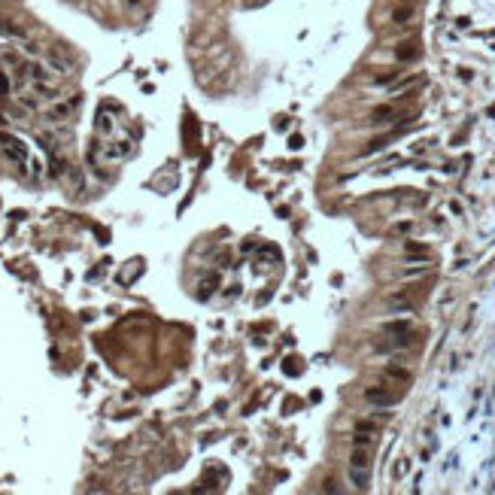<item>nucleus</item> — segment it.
Instances as JSON below:
<instances>
[{"label":"nucleus","instance_id":"nucleus-1","mask_svg":"<svg viewBox=\"0 0 495 495\" xmlns=\"http://www.w3.org/2000/svg\"><path fill=\"white\" fill-rule=\"evenodd\" d=\"M365 401H368V404H380V407H392V404H398V395L389 392L386 386H371V389L365 392Z\"/></svg>","mask_w":495,"mask_h":495},{"label":"nucleus","instance_id":"nucleus-2","mask_svg":"<svg viewBox=\"0 0 495 495\" xmlns=\"http://www.w3.org/2000/svg\"><path fill=\"white\" fill-rule=\"evenodd\" d=\"M76 106H79V94H73L70 100H61V103H55V106L49 109V119H52V122H58V119H67V116H70V112H73Z\"/></svg>","mask_w":495,"mask_h":495},{"label":"nucleus","instance_id":"nucleus-3","mask_svg":"<svg viewBox=\"0 0 495 495\" xmlns=\"http://www.w3.org/2000/svg\"><path fill=\"white\" fill-rule=\"evenodd\" d=\"M350 468H356V471H371L368 447H356V450H353V456H350Z\"/></svg>","mask_w":495,"mask_h":495},{"label":"nucleus","instance_id":"nucleus-4","mask_svg":"<svg viewBox=\"0 0 495 495\" xmlns=\"http://www.w3.org/2000/svg\"><path fill=\"white\" fill-rule=\"evenodd\" d=\"M128 152H131V143H128V140H122V143H109V146H103V158L116 161V158H125Z\"/></svg>","mask_w":495,"mask_h":495},{"label":"nucleus","instance_id":"nucleus-5","mask_svg":"<svg viewBox=\"0 0 495 495\" xmlns=\"http://www.w3.org/2000/svg\"><path fill=\"white\" fill-rule=\"evenodd\" d=\"M395 116H398V112H395V106H380V109H374V116H371V125H389Z\"/></svg>","mask_w":495,"mask_h":495},{"label":"nucleus","instance_id":"nucleus-6","mask_svg":"<svg viewBox=\"0 0 495 495\" xmlns=\"http://www.w3.org/2000/svg\"><path fill=\"white\" fill-rule=\"evenodd\" d=\"M15 100H18V106H21V109H27V112H33V109H40V97H33V94H27V91H21V94H15Z\"/></svg>","mask_w":495,"mask_h":495},{"label":"nucleus","instance_id":"nucleus-7","mask_svg":"<svg viewBox=\"0 0 495 495\" xmlns=\"http://www.w3.org/2000/svg\"><path fill=\"white\" fill-rule=\"evenodd\" d=\"M395 55H398V61H413L416 55H420V49H416V43H401L395 49Z\"/></svg>","mask_w":495,"mask_h":495},{"label":"nucleus","instance_id":"nucleus-8","mask_svg":"<svg viewBox=\"0 0 495 495\" xmlns=\"http://www.w3.org/2000/svg\"><path fill=\"white\" fill-rule=\"evenodd\" d=\"M350 480L356 483V489H368V483H371V471H356V468H350Z\"/></svg>","mask_w":495,"mask_h":495},{"label":"nucleus","instance_id":"nucleus-9","mask_svg":"<svg viewBox=\"0 0 495 495\" xmlns=\"http://www.w3.org/2000/svg\"><path fill=\"white\" fill-rule=\"evenodd\" d=\"M67 182H70V188H73V192H82V173L79 170H76V167H67Z\"/></svg>","mask_w":495,"mask_h":495},{"label":"nucleus","instance_id":"nucleus-10","mask_svg":"<svg viewBox=\"0 0 495 495\" xmlns=\"http://www.w3.org/2000/svg\"><path fill=\"white\" fill-rule=\"evenodd\" d=\"M383 328H386L389 334H407V331H410V322H407V319H401V322H386Z\"/></svg>","mask_w":495,"mask_h":495},{"label":"nucleus","instance_id":"nucleus-11","mask_svg":"<svg viewBox=\"0 0 495 495\" xmlns=\"http://www.w3.org/2000/svg\"><path fill=\"white\" fill-rule=\"evenodd\" d=\"M416 82H420V76H410V79H401V82H395V85H392V94H401V91L413 88Z\"/></svg>","mask_w":495,"mask_h":495},{"label":"nucleus","instance_id":"nucleus-12","mask_svg":"<svg viewBox=\"0 0 495 495\" xmlns=\"http://www.w3.org/2000/svg\"><path fill=\"white\" fill-rule=\"evenodd\" d=\"M410 15H413V6H398V9H395V15H392V18H395V21H398V24H404V21H407V18H410Z\"/></svg>","mask_w":495,"mask_h":495},{"label":"nucleus","instance_id":"nucleus-13","mask_svg":"<svg viewBox=\"0 0 495 495\" xmlns=\"http://www.w3.org/2000/svg\"><path fill=\"white\" fill-rule=\"evenodd\" d=\"M386 377H392V380H410V371H404V368H386Z\"/></svg>","mask_w":495,"mask_h":495},{"label":"nucleus","instance_id":"nucleus-14","mask_svg":"<svg viewBox=\"0 0 495 495\" xmlns=\"http://www.w3.org/2000/svg\"><path fill=\"white\" fill-rule=\"evenodd\" d=\"M49 64H52L58 73H70V64H67V61H61L58 55H52V58H49Z\"/></svg>","mask_w":495,"mask_h":495},{"label":"nucleus","instance_id":"nucleus-15","mask_svg":"<svg viewBox=\"0 0 495 495\" xmlns=\"http://www.w3.org/2000/svg\"><path fill=\"white\" fill-rule=\"evenodd\" d=\"M109 128H112L109 116H103V112H100V116H97V131H100V134H109Z\"/></svg>","mask_w":495,"mask_h":495},{"label":"nucleus","instance_id":"nucleus-16","mask_svg":"<svg viewBox=\"0 0 495 495\" xmlns=\"http://www.w3.org/2000/svg\"><path fill=\"white\" fill-rule=\"evenodd\" d=\"M371 441H374V438H371V435H365V432L353 435V444H356V447H371Z\"/></svg>","mask_w":495,"mask_h":495},{"label":"nucleus","instance_id":"nucleus-17","mask_svg":"<svg viewBox=\"0 0 495 495\" xmlns=\"http://www.w3.org/2000/svg\"><path fill=\"white\" fill-rule=\"evenodd\" d=\"M407 471H410V459H401V462L395 465V474H398V477H404Z\"/></svg>","mask_w":495,"mask_h":495},{"label":"nucleus","instance_id":"nucleus-18","mask_svg":"<svg viewBox=\"0 0 495 495\" xmlns=\"http://www.w3.org/2000/svg\"><path fill=\"white\" fill-rule=\"evenodd\" d=\"M395 79V70H389V73H383V76H377V82H392Z\"/></svg>","mask_w":495,"mask_h":495},{"label":"nucleus","instance_id":"nucleus-19","mask_svg":"<svg viewBox=\"0 0 495 495\" xmlns=\"http://www.w3.org/2000/svg\"><path fill=\"white\" fill-rule=\"evenodd\" d=\"M301 143H304V140H301V137H298V134H295V137H292V140H289V146H292V149H301Z\"/></svg>","mask_w":495,"mask_h":495},{"label":"nucleus","instance_id":"nucleus-20","mask_svg":"<svg viewBox=\"0 0 495 495\" xmlns=\"http://www.w3.org/2000/svg\"><path fill=\"white\" fill-rule=\"evenodd\" d=\"M395 231H398V234H404V231H410V222H401V225H395Z\"/></svg>","mask_w":495,"mask_h":495}]
</instances>
